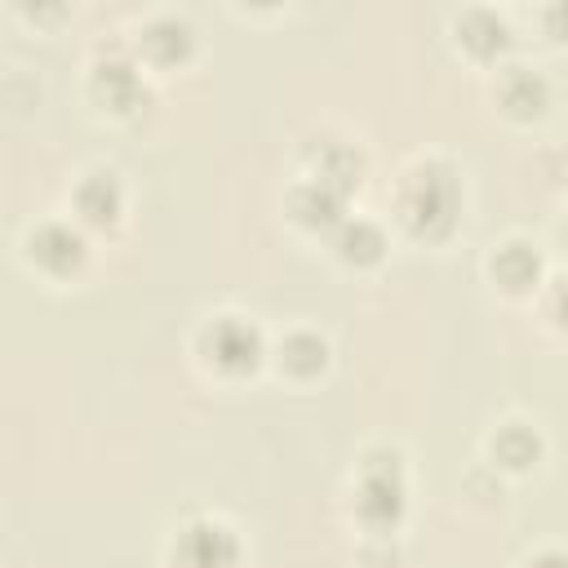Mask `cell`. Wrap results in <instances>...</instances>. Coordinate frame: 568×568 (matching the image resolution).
<instances>
[{
  "mask_svg": "<svg viewBox=\"0 0 568 568\" xmlns=\"http://www.w3.org/2000/svg\"><path fill=\"white\" fill-rule=\"evenodd\" d=\"M488 457H493V466L528 470V466H537V457H541V430H537L532 422L510 417V422H501V426L493 430V439H488Z\"/></svg>",
  "mask_w": 568,
  "mask_h": 568,
  "instance_id": "cell-13",
  "label": "cell"
},
{
  "mask_svg": "<svg viewBox=\"0 0 568 568\" xmlns=\"http://www.w3.org/2000/svg\"><path fill=\"white\" fill-rule=\"evenodd\" d=\"M564 235H568V222H564Z\"/></svg>",
  "mask_w": 568,
  "mask_h": 568,
  "instance_id": "cell-20",
  "label": "cell"
},
{
  "mask_svg": "<svg viewBox=\"0 0 568 568\" xmlns=\"http://www.w3.org/2000/svg\"><path fill=\"white\" fill-rule=\"evenodd\" d=\"M195 355L222 373V377H244L262 364L266 355V342H262V328L248 320V315H235V311H222V315H209L195 333Z\"/></svg>",
  "mask_w": 568,
  "mask_h": 568,
  "instance_id": "cell-2",
  "label": "cell"
},
{
  "mask_svg": "<svg viewBox=\"0 0 568 568\" xmlns=\"http://www.w3.org/2000/svg\"><path fill=\"white\" fill-rule=\"evenodd\" d=\"M240 537L217 515H191L173 532V568H235Z\"/></svg>",
  "mask_w": 568,
  "mask_h": 568,
  "instance_id": "cell-4",
  "label": "cell"
},
{
  "mask_svg": "<svg viewBox=\"0 0 568 568\" xmlns=\"http://www.w3.org/2000/svg\"><path fill=\"white\" fill-rule=\"evenodd\" d=\"M395 217L413 240H444L462 217V178L448 160H413L395 191Z\"/></svg>",
  "mask_w": 568,
  "mask_h": 568,
  "instance_id": "cell-1",
  "label": "cell"
},
{
  "mask_svg": "<svg viewBox=\"0 0 568 568\" xmlns=\"http://www.w3.org/2000/svg\"><path fill=\"white\" fill-rule=\"evenodd\" d=\"M359 173H364V155H359V146H351V142H320V146L311 151L302 178L324 182V186L351 195V191L359 186Z\"/></svg>",
  "mask_w": 568,
  "mask_h": 568,
  "instance_id": "cell-11",
  "label": "cell"
},
{
  "mask_svg": "<svg viewBox=\"0 0 568 568\" xmlns=\"http://www.w3.org/2000/svg\"><path fill=\"white\" fill-rule=\"evenodd\" d=\"M191 44H195V36H191L186 18H178V13H155V18H146L142 31H138V53H142L151 67H173V62H182V58L191 53Z\"/></svg>",
  "mask_w": 568,
  "mask_h": 568,
  "instance_id": "cell-10",
  "label": "cell"
},
{
  "mask_svg": "<svg viewBox=\"0 0 568 568\" xmlns=\"http://www.w3.org/2000/svg\"><path fill=\"white\" fill-rule=\"evenodd\" d=\"M288 217L306 231H337L346 222V195L324 186V182H311L302 178L293 191H288Z\"/></svg>",
  "mask_w": 568,
  "mask_h": 568,
  "instance_id": "cell-8",
  "label": "cell"
},
{
  "mask_svg": "<svg viewBox=\"0 0 568 568\" xmlns=\"http://www.w3.org/2000/svg\"><path fill=\"white\" fill-rule=\"evenodd\" d=\"M71 204H75V217L84 226H115L120 213H124V186L111 169H89L75 191H71Z\"/></svg>",
  "mask_w": 568,
  "mask_h": 568,
  "instance_id": "cell-7",
  "label": "cell"
},
{
  "mask_svg": "<svg viewBox=\"0 0 568 568\" xmlns=\"http://www.w3.org/2000/svg\"><path fill=\"white\" fill-rule=\"evenodd\" d=\"M355 515L373 532H386V528L399 524V515H404V470H399L395 453L373 448L364 457L359 479H355Z\"/></svg>",
  "mask_w": 568,
  "mask_h": 568,
  "instance_id": "cell-3",
  "label": "cell"
},
{
  "mask_svg": "<svg viewBox=\"0 0 568 568\" xmlns=\"http://www.w3.org/2000/svg\"><path fill=\"white\" fill-rule=\"evenodd\" d=\"M457 44H462L470 58L488 62V58H497V53L510 44V27H506V18L493 13V9H466V13H457Z\"/></svg>",
  "mask_w": 568,
  "mask_h": 568,
  "instance_id": "cell-14",
  "label": "cell"
},
{
  "mask_svg": "<svg viewBox=\"0 0 568 568\" xmlns=\"http://www.w3.org/2000/svg\"><path fill=\"white\" fill-rule=\"evenodd\" d=\"M27 257L36 262V271H44V275H53V280H67V275H75V271L84 266L89 244H84L80 226L62 222V217H49V222H40V226L27 235Z\"/></svg>",
  "mask_w": 568,
  "mask_h": 568,
  "instance_id": "cell-5",
  "label": "cell"
},
{
  "mask_svg": "<svg viewBox=\"0 0 568 568\" xmlns=\"http://www.w3.org/2000/svg\"><path fill=\"white\" fill-rule=\"evenodd\" d=\"M546 27H550V36H555V40H568V4L546 9Z\"/></svg>",
  "mask_w": 568,
  "mask_h": 568,
  "instance_id": "cell-18",
  "label": "cell"
},
{
  "mask_svg": "<svg viewBox=\"0 0 568 568\" xmlns=\"http://www.w3.org/2000/svg\"><path fill=\"white\" fill-rule=\"evenodd\" d=\"M488 275H493V284H497L501 293H510V297L532 293V288L541 284V253H537V244L524 240V235H510V240L493 244V253H488Z\"/></svg>",
  "mask_w": 568,
  "mask_h": 568,
  "instance_id": "cell-6",
  "label": "cell"
},
{
  "mask_svg": "<svg viewBox=\"0 0 568 568\" xmlns=\"http://www.w3.org/2000/svg\"><path fill=\"white\" fill-rule=\"evenodd\" d=\"M275 364H280V373H288V377H297V382H311V377L324 373V364H328V342H324L315 328H293V333H284L280 346H275Z\"/></svg>",
  "mask_w": 568,
  "mask_h": 568,
  "instance_id": "cell-15",
  "label": "cell"
},
{
  "mask_svg": "<svg viewBox=\"0 0 568 568\" xmlns=\"http://www.w3.org/2000/svg\"><path fill=\"white\" fill-rule=\"evenodd\" d=\"M333 253L346 266H377L386 257V231L373 217H346L333 231Z\"/></svg>",
  "mask_w": 568,
  "mask_h": 568,
  "instance_id": "cell-12",
  "label": "cell"
},
{
  "mask_svg": "<svg viewBox=\"0 0 568 568\" xmlns=\"http://www.w3.org/2000/svg\"><path fill=\"white\" fill-rule=\"evenodd\" d=\"M93 93L98 102H106L111 111H133L142 102V71L133 62L106 58L93 67Z\"/></svg>",
  "mask_w": 568,
  "mask_h": 568,
  "instance_id": "cell-16",
  "label": "cell"
},
{
  "mask_svg": "<svg viewBox=\"0 0 568 568\" xmlns=\"http://www.w3.org/2000/svg\"><path fill=\"white\" fill-rule=\"evenodd\" d=\"M524 568H568V555H564V550H541V555H532Z\"/></svg>",
  "mask_w": 568,
  "mask_h": 568,
  "instance_id": "cell-19",
  "label": "cell"
},
{
  "mask_svg": "<svg viewBox=\"0 0 568 568\" xmlns=\"http://www.w3.org/2000/svg\"><path fill=\"white\" fill-rule=\"evenodd\" d=\"M546 306H550V320H555L559 328H568V275L550 284V293H546Z\"/></svg>",
  "mask_w": 568,
  "mask_h": 568,
  "instance_id": "cell-17",
  "label": "cell"
},
{
  "mask_svg": "<svg viewBox=\"0 0 568 568\" xmlns=\"http://www.w3.org/2000/svg\"><path fill=\"white\" fill-rule=\"evenodd\" d=\"M497 102L515 120H537L550 102V84L537 67L515 62V67H501V75H497Z\"/></svg>",
  "mask_w": 568,
  "mask_h": 568,
  "instance_id": "cell-9",
  "label": "cell"
}]
</instances>
